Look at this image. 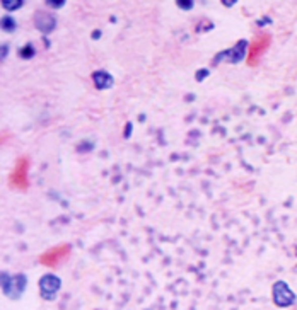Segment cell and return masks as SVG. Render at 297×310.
<instances>
[{"label": "cell", "mask_w": 297, "mask_h": 310, "mask_svg": "<svg viewBox=\"0 0 297 310\" xmlns=\"http://www.w3.org/2000/svg\"><path fill=\"white\" fill-rule=\"evenodd\" d=\"M2 29L7 31V33H14V31L17 29V22H16L14 17L4 16L2 17Z\"/></svg>", "instance_id": "cell-8"}, {"label": "cell", "mask_w": 297, "mask_h": 310, "mask_svg": "<svg viewBox=\"0 0 297 310\" xmlns=\"http://www.w3.org/2000/svg\"><path fill=\"white\" fill-rule=\"evenodd\" d=\"M34 26L39 33L43 34H49L53 33L57 28V16L53 12H46V11H36V14L33 17Z\"/></svg>", "instance_id": "cell-4"}, {"label": "cell", "mask_w": 297, "mask_h": 310, "mask_svg": "<svg viewBox=\"0 0 297 310\" xmlns=\"http://www.w3.org/2000/svg\"><path fill=\"white\" fill-rule=\"evenodd\" d=\"M207 75H209V70H204V72H200V74H196V79L202 80L204 77H207Z\"/></svg>", "instance_id": "cell-13"}, {"label": "cell", "mask_w": 297, "mask_h": 310, "mask_svg": "<svg viewBox=\"0 0 297 310\" xmlns=\"http://www.w3.org/2000/svg\"><path fill=\"white\" fill-rule=\"evenodd\" d=\"M246 46H247V41H239L237 44H234L232 48H229V49H226V51L220 53V55L215 56L214 65H217L219 61H222V60L229 61V64H239L242 58H244Z\"/></svg>", "instance_id": "cell-5"}, {"label": "cell", "mask_w": 297, "mask_h": 310, "mask_svg": "<svg viewBox=\"0 0 297 310\" xmlns=\"http://www.w3.org/2000/svg\"><path fill=\"white\" fill-rule=\"evenodd\" d=\"M176 6L179 9H183V11H191L195 7V2H176Z\"/></svg>", "instance_id": "cell-11"}, {"label": "cell", "mask_w": 297, "mask_h": 310, "mask_svg": "<svg viewBox=\"0 0 297 310\" xmlns=\"http://www.w3.org/2000/svg\"><path fill=\"white\" fill-rule=\"evenodd\" d=\"M46 6L52 9H62L65 6V2H53V0H46Z\"/></svg>", "instance_id": "cell-12"}, {"label": "cell", "mask_w": 297, "mask_h": 310, "mask_svg": "<svg viewBox=\"0 0 297 310\" xmlns=\"http://www.w3.org/2000/svg\"><path fill=\"white\" fill-rule=\"evenodd\" d=\"M28 288V276L24 273L17 275H9L7 271H2V293L11 300H19Z\"/></svg>", "instance_id": "cell-1"}, {"label": "cell", "mask_w": 297, "mask_h": 310, "mask_svg": "<svg viewBox=\"0 0 297 310\" xmlns=\"http://www.w3.org/2000/svg\"><path fill=\"white\" fill-rule=\"evenodd\" d=\"M92 82L99 91H108V89H111L115 85V79L106 70H96L92 74Z\"/></svg>", "instance_id": "cell-6"}, {"label": "cell", "mask_w": 297, "mask_h": 310, "mask_svg": "<svg viewBox=\"0 0 297 310\" xmlns=\"http://www.w3.org/2000/svg\"><path fill=\"white\" fill-rule=\"evenodd\" d=\"M22 6H24L22 0H4L2 2V7L6 9L7 12H14L17 9H21Z\"/></svg>", "instance_id": "cell-9"}, {"label": "cell", "mask_w": 297, "mask_h": 310, "mask_svg": "<svg viewBox=\"0 0 297 310\" xmlns=\"http://www.w3.org/2000/svg\"><path fill=\"white\" fill-rule=\"evenodd\" d=\"M38 285H39V295H41V298L48 300V302H53V300H57V295L62 290V278L53 275V273H46V275L39 278Z\"/></svg>", "instance_id": "cell-2"}, {"label": "cell", "mask_w": 297, "mask_h": 310, "mask_svg": "<svg viewBox=\"0 0 297 310\" xmlns=\"http://www.w3.org/2000/svg\"><path fill=\"white\" fill-rule=\"evenodd\" d=\"M234 4H236V2H222V6H226V7H232Z\"/></svg>", "instance_id": "cell-14"}, {"label": "cell", "mask_w": 297, "mask_h": 310, "mask_svg": "<svg viewBox=\"0 0 297 310\" xmlns=\"http://www.w3.org/2000/svg\"><path fill=\"white\" fill-rule=\"evenodd\" d=\"M270 44V36H260L258 39L253 41V46H251V55H250V65H255L256 61L260 60V56L263 55V51L268 48Z\"/></svg>", "instance_id": "cell-7"}, {"label": "cell", "mask_w": 297, "mask_h": 310, "mask_svg": "<svg viewBox=\"0 0 297 310\" xmlns=\"http://www.w3.org/2000/svg\"><path fill=\"white\" fill-rule=\"evenodd\" d=\"M272 296L273 303L280 308L292 307L295 303V293L290 290V286L285 281H275L272 286Z\"/></svg>", "instance_id": "cell-3"}, {"label": "cell", "mask_w": 297, "mask_h": 310, "mask_svg": "<svg viewBox=\"0 0 297 310\" xmlns=\"http://www.w3.org/2000/svg\"><path fill=\"white\" fill-rule=\"evenodd\" d=\"M295 253H297V247H295Z\"/></svg>", "instance_id": "cell-15"}, {"label": "cell", "mask_w": 297, "mask_h": 310, "mask_svg": "<svg viewBox=\"0 0 297 310\" xmlns=\"http://www.w3.org/2000/svg\"><path fill=\"white\" fill-rule=\"evenodd\" d=\"M34 46L31 43H28L26 44V46H22L21 49H19V56L21 58H24V60H29V58H33L34 56Z\"/></svg>", "instance_id": "cell-10"}]
</instances>
